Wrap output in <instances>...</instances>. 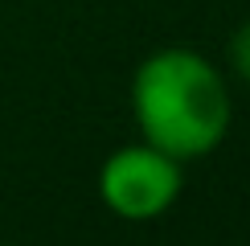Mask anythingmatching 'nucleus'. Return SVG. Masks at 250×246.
<instances>
[{
    "label": "nucleus",
    "instance_id": "f257e3e1",
    "mask_svg": "<svg viewBox=\"0 0 250 246\" xmlns=\"http://www.w3.org/2000/svg\"><path fill=\"white\" fill-rule=\"evenodd\" d=\"M131 111L144 144L172 160L209 156L230 131V90L209 58L197 49H160L131 78Z\"/></svg>",
    "mask_w": 250,
    "mask_h": 246
},
{
    "label": "nucleus",
    "instance_id": "f03ea898",
    "mask_svg": "<svg viewBox=\"0 0 250 246\" xmlns=\"http://www.w3.org/2000/svg\"><path fill=\"white\" fill-rule=\"evenodd\" d=\"M185 189L181 160L152 144H127L99 168V197L123 222H152L168 213Z\"/></svg>",
    "mask_w": 250,
    "mask_h": 246
},
{
    "label": "nucleus",
    "instance_id": "7ed1b4c3",
    "mask_svg": "<svg viewBox=\"0 0 250 246\" xmlns=\"http://www.w3.org/2000/svg\"><path fill=\"white\" fill-rule=\"evenodd\" d=\"M230 66L238 70V78L250 82V20L238 25V33L230 37Z\"/></svg>",
    "mask_w": 250,
    "mask_h": 246
}]
</instances>
